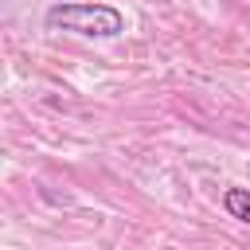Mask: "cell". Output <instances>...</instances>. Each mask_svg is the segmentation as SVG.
I'll list each match as a JSON object with an SVG mask.
<instances>
[{
  "label": "cell",
  "instance_id": "1",
  "mask_svg": "<svg viewBox=\"0 0 250 250\" xmlns=\"http://www.w3.org/2000/svg\"><path fill=\"white\" fill-rule=\"evenodd\" d=\"M43 23L51 31H70V35H90V39H113L125 31V16L113 4H90V0H70V4H51Z\"/></svg>",
  "mask_w": 250,
  "mask_h": 250
},
{
  "label": "cell",
  "instance_id": "2",
  "mask_svg": "<svg viewBox=\"0 0 250 250\" xmlns=\"http://www.w3.org/2000/svg\"><path fill=\"white\" fill-rule=\"evenodd\" d=\"M223 211L250 227V188H227L223 191Z\"/></svg>",
  "mask_w": 250,
  "mask_h": 250
}]
</instances>
